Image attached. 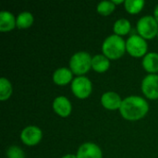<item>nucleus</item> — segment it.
<instances>
[{"label":"nucleus","instance_id":"f257e3e1","mask_svg":"<svg viewBox=\"0 0 158 158\" xmlns=\"http://www.w3.org/2000/svg\"><path fill=\"white\" fill-rule=\"evenodd\" d=\"M149 108V104L145 98L139 95H130L123 99L118 111L125 120L138 121L148 114Z\"/></svg>","mask_w":158,"mask_h":158},{"label":"nucleus","instance_id":"f03ea898","mask_svg":"<svg viewBox=\"0 0 158 158\" xmlns=\"http://www.w3.org/2000/svg\"><path fill=\"white\" fill-rule=\"evenodd\" d=\"M102 54L110 61L121 58L126 53V41L116 34L107 36L102 44Z\"/></svg>","mask_w":158,"mask_h":158},{"label":"nucleus","instance_id":"7ed1b4c3","mask_svg":"<svg viewBox=\"0 0 158 158\" xmlns=\"http://www.w3.org/2000/svg\"><path fill=\"white\" fill-rule=\"evenodd\" d=\"M92 59L93 56L86 51L76 52L69 59V69L76 77L85 76L92 69Z\"/></svg>","mask_w":158,"mask_h":158},{"label":"nucleus","instance_id":"20e7f679","mask_svg":"<svg viewBox=\"0 0 158 158\" xmlns=\"http://www.w3.org/2000/svg\"><path fill=\"white\" fill-rule=\"evenodd\" d=\"M136 32L146 41L156 38L158 32V22L155 17L151 15L142 17L137 21Z\"/></svg>","mask_w":158,"mask_h":158},{"label":"nucleus","instance_id":"39448f33","mask_svg":"<svg viewBox=\"0 0 158 158\" xmlns=\"http://www.w3.org/2000/svg\"><path fill=\"white\" fill-rule=\"evenodd\" d=\"M126 52L132 57L141 58L148 53V44L139 34H131L126 40Z\"/></svg>","mask_w":158,"mask_h":158},{"label":"nucleus","instance_id":"423d86ee","mask_svg":"<svg viewBox=\"0 0 158 158\" xmlns=\"http://www.w3.org/2000/svg\"><path fill=\"white\" fill-rule=\"evenodd\" d=\"M70 89L76 98L85 100L89 98L93 93V83L88 77L78 76L73 79Z\"/></svg>","mask_w":158,"mask_h":158},{"label":"nucleus","instance_id":"0eeeda50","mask_svg":"<svg viewBox=\"0 0 158 158\" xmlns=\"http://www.w3.org/2000/svg\"><path fill=\"white\" fill-rule=\"evenodd\" d=\"M19 139L26 146H35L43 139L42 130L34 125L26 126L19 134Z\"/></svg>","mask_w":158,"mask_h":158},{"label":"nucleus","instance_id":"6e6552de","mask_svg":"<svg viewBox=\"0 0 158 158\" xmlns=\"http://www.w3.org/2000/svg\"><path fill=\"white\" fill-rule=\"evenodd\" d=\"M141 89L145 98L158 99V74H147L141 82Z\"/></svg>","mask_w":158,"mask_h":158},{"label":"nucleus","instance_id":"1a4fd4ad","mask_svg":"<svg viewBox=\"0 0 158 158\" xmlns=\"http://www.w3.org/2000/svg\"><path fill=\"white\" fill-rule=\"evenodd\" d=\"M122 101L123 99L118 93L111 92V91L104 93L100 98V103L102 106L111 111L119 110L122 105Z\"/></svg>","mask_w":158,"mask_h":158},{"label":"nucleus","instance_id":"9d476101","mask_svg":"<svg viewBox=\"0 0 158 158\" xmlns=\"http://www.w3.org/2000/svg\"><path fill=\"white\" fill-rule=\"evenodd\" d=\"M52 108L54 112L61 118H68L69 116H70L72 112L71 102L69 100V98H67L64 95L56 96L54 99Z\"/></svg>","mask_w":158,"mask_h":158},{"label":"nucleus","instance_id":"9b49d317","mask_svg":"<svg viewBox=\"0 0 158 158\" xmlns=\"http://www.w3.org/2000/svg\"><path fill=\"white\" fill-rule=\"evenodd\" d=\"M76 156L77 158H103V151L96 143L88 142L78 148Z\"/></svg>","mask_w":158,"mask_h":158},{"label":"nucleus","instance_id":"f8f14e48","mask_svg":"<svg viewBox=\"0 0 158 158\" xmlns=\"http://www.w3.org/2000/svg\"><path fill=\"white\" fill-rule=\"evenodd\" d=\"M74 79V74L70 70L69 68L61 67L56 69L52 75V80L55 84L58 86H66L68 84H71Z\"/></svg>","mask_w":158,"mask_h":158},{"label":"nucleus","instance_id":"ddd939ff","mask_svg":"<svg viewBox=\"0 0 158 158\" xmlns=\"http://www.w3.org/2000/svg\"><path fill=\"white\" fill-rule=\"evenodd\" d=\"M142 66L148 74H158V53L148 52L142 59Z\"/></svg>","mask_w":158,"mask_h":158},{"label":"nucleus","instance_id":"4468645a","mask_svg":"<svg viewBox=\"0 0 158 158\" xmlns=\"http://www.w3.org/2000/svg\"><path fill=\"white\" fill-rule=\"evenodd\" d=\"M17 27V20L15 16L6 10L0 12V31L9 32Z\"/></svg>","mask_w":158,"mask_h":158},{"label":"nucleus","instance_id":"2eb2a0df","mask_svg":"<svg viewBox=\"0 0 158 158\" xmlns=\"http://www.w3.org/2000/svg\"><path fill=\"white\" fill-rule=\"evenodd\" d=\"M110 68V60L103 54H98L93 56L92 69L97 73H105Z\"/></svg>","mask_w":158,"mask_h":158},{"label":"nucleus","instance_id":"dca6fc26","mask_svg":"<svg viewBox=\"0 0 158 158\" xmlns=\"http://www.w3.org/2000/svg\"><path fill=\"white\" fill-rule=\"evenodd\" d=\"M131 23L127 19H118L115 21L113 25V31L114 34L123 37L128 35L131 31Z\"/></svg>","mask_w":158,"mask_h":158},{"label":"nucleus","instance_id":"f3484780","mask_svg":"<svg viewBox=\"0 0 158 158\" xmlns=\"http://www.w3.org/2000/svg\"><path fill=\"white\" fill-rule=\"evenodd\" d=\"M17 28L19 30H26L32 26L34 22V17L33 15L29 11H23L20 12L17 17Z\"/></svg>","mask_w":158,"mask_h":158},{"label":"nucleus","instance_id":"a211bd4d","mask_svg":"<svg viewBox=\"0 0 158 158\" xmlns=\"http://www.w3.org/2000/svg\"><path fill=\"white\" fill-rule=\"evenodd\" d=\"M125 10L131 15L139 14L145 6V1L143 0H125L124 3Z\"/></svg>","mask_w":158,"mask_h":158},{"label":"nucleus","instance_id":"6ab92c4d","mask_svg":"<svg viewBox=\"0 0 158 158\" xmlns=\"http://www.w3.org/2000/svg\"><path fill=\"white\" fill-rule=\"evenodd\" d=\"M13 94V87L10 81L5 77L0 79V100L2 102L8 100Z\"/></svg>","mask_w":158,"mask_h":158},{"label":"nucleus","instance_id":"aec40b11","mask_svg":"<svg viewBox=\"0 0 158 158\" xmlns=\"http://www.w3.org/2000/svg\"><path fill=\"white\" fill-rule=\"evenodd\" d=\"M115 9H116V6L113 4L112 1H108V0L101 1L100 3H98L96 6V11L101 16H104V17H107L111 15Z\"/></svg>","mask_w":158,"mask_h":158},{"label":"nucleus","instance_id":"412c9836","mask_svg":"<svg viewBox=\"0 0 158 158\" xmlns=\"http://www.w3.org/2000/svg\"><path fill=\"white\" fill-rule=\"evenodd\" d=\"M6 156V158H25V154L20 147L17 145H11L7 148Z\"/></svg>","mask_w":158,"mask_h":158},{"label":"nucleus","instance_id":"4be33fe9","mask_svg":"<svg viewBox=\"0 0 158 158\" xmlns=\"http://www.w3.org/2000/svg\"><path fill=\"white\" fill-rule=\"evenodd\" d=\"M112 2H113V4L117 6V5H124V3H125V0H111Z\"/></svg>","mask_w":158,"mask_h":158},{"label":"nucleus","instance_id":"5701e85b","mask_svg":"<svg viewBox=\"0 0 158 158\" xmlns=\"http://www.w3.org/2000/svg\"><path fill=\"white\" fill-rule=\"evenodd\" d=\"M154 17H155V19H156V21L158 22V5L156 6V7L154 9Z\"/></svg>","mask_w":158,"mask_h":158},{"label":"nucleus","instance_id":"b1692460","mask_svg":"<svg viewBox=\"0 0 158 158\" xmlns=\"http://www.w3.org/2000/svg\"><path fill=\"white\" fill-rule=\"evenodd\" d=\"M61 158H77V156L74 154H67V155L63 156Z\"/></svg>","mask_w":158,"mask_h":158},{"label":"nucleus","instance_id":"393cba45","mask_svg":"<svg viewBox=\"0 0 158 158\" xmlns=\"http://www.w3.org/2000/svg\"><path fill=\"white\" fill-rule=\"evenodd\" d=\"M156 38H157V40H158V32H157V35H156Z\"/></svg>","mask_w":158,"mask_h":158}]
</instances>
